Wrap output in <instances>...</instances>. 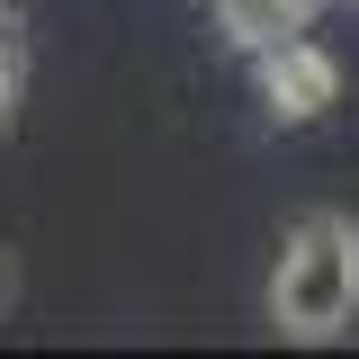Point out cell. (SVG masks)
I'll list each match as a JSON object with an SVG mask.
<instances>
[{
  "label": "cell",
  "instance_id": "1",
  "mask_svg": "<svg viewBox=\"0 0 359 359\" xmlns=\"http://www.w3.org/2000/svg\"><path fill=\"white\" fill-rule=\"evenodd\" d=\"M359 314V224L314 207L297 216V233L278 243V269H269V323L287 341H332Z\"/></svg>",
  "mask_w": 359,
  "mask_h": 359
},
{
  "label": "cell",
  "instance_id": "2",
  "mask_svg": "<svg viewBox=\"0 0 359 359\" xmlns=\"http://www.w3.org/2000/svg\"><path fill=\"white\" fill-rule=\"evenodd\" d=\"M252 63H261L269 117L306 126V117H323V108H341V63H332L323 45H306V27H297V36H278V45H261Z\"/></svg>",
  "mask_w": 359,
  "mask_h": 359
},
{
  "label": "cell",
  "instance_id": "3",
  "mask_svg": "<svg viewBox=\"0 0 359 359\" xmlns=\"http://www.w3.org/2000/svg\"><path fill=\"white\" fill-rule=\"evenodd\" d=\"M306 9H314V0H216L224 36L243 45V54H261V45H278V36H297V27H306Z\"/></svg>",
  "mask_w": 359,
  "mask_h": 359
},
{
  "label": "cell",
  "instance_id": "4",
  "mask_svg": "<svg viewBox=\"0 0 359 359\" xmlns=\"http://www.w3.org/2000/svg\"><path fill=\"white\" fill-rule=\"evenodd\" d=\"M9 108H18V63H9V45H0V135H9Z\"/></svg>",
  "mask_w": 359,
  "mask_h": 359
},
{
  "label": "cell",
  "instance_id": "5",
  "mask_svg": "<svg viewBox=\"0 0 359 359\" xmlns=\"http://www.w3.org/2000/svg\"><path fill=\"white\" fill-rule=\"evenodd\" d=\"M9 297H18V261L0 252V314H9Z\"/></svg>",
  "mask_w": 359,
  "mask_h": 359
}]
</instances>
